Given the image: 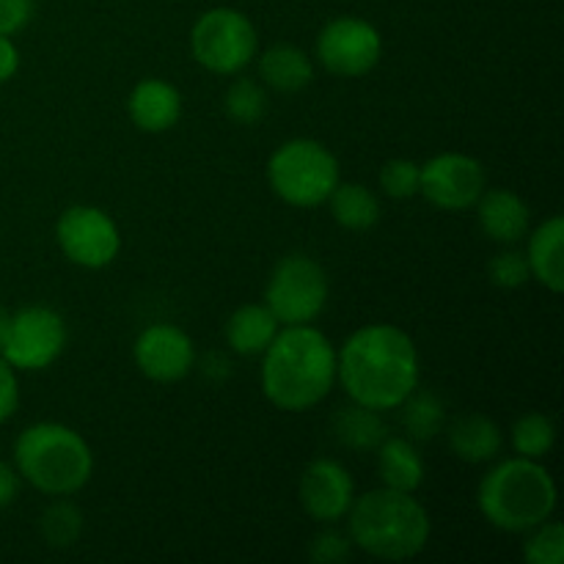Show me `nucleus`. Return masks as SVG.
Returning a JSON list of instances; mask_svg holds the SVG:
<instances>
[{"label": "nucleus", "instance_id": "nucleus-1", "mask_svg": "<svg viewBox=\"0 0 564 564\" xmlns=\"http://www.w3.org/2000/svg\"><path fill=\"white\" fill-rule=\"evenodd\" d=\"M336 378L352 402L372 411H394L419 386V352L397 325H367L336 356Z\"/></svg>", "mask_w": 564, "mask_h": 564}, {"label": "nucleus", "instance_id": "nucleus-25", "mask_svg": "<svg viewBox=\"0 0 564 564\" xmlns=\"http://www.w3.org/2000/svg\"><path fill=\"white\" fill-rule=\"evenodd\" d=\"M224 108L226 116L231 121H237V124H259L264 119V113H268V94H264V88L257 80L240 77V80H235L226 88Z\"/></svg>", "mask_w": 564, "mask_h": 564}, {"label": "nucleus", "instance_id": "nucleus-15", "mask_svg": "<svg viewBox=\"0 0 564 564\" xmlns=\"http://www.w3.org/2000/svg\"><path fill=\"white\" fill-rule=\"evenodd\" d=\"M479 215V226H482L485 235L494 242L501 246H516L527 237L529 231V213L527 202H523L518 193L512 191H488L479 196V202L474 204Z\"/></svg>", "mask_w": 564, "mask_h": 564}, {"label": "nucleus", "instance_id": "nucleus-2", "mask_svg": "<svg viewBox=\"0 0 564 564\" xmlns=\"http://www.w3.org/2000/svg\"><path fill=\"white\" fill-rule=\"evenodd\" d=\"M336 383V350L323 330L286 325L262 361V391L279 411L301 413L323 402Z\"/></svg>", "mask_w": 564, "mask_h": 564}, {"label": "nucleus", "instance_id": "nucleus-5", "mask_svg": "<svg viewBox=\"0 0 564 564\" xmlns=\"http://www.w3.org/2000/svg\"><path fill=\"white\" fill-rule=\"evenodd\" d=\"M14 463L25 482L58 499L86 488L94 471V455L80 433L55 422L22 430L14 444Z\"/></svg>", "mask_w": 564, "mask_h": 564}, {"label": "nucleus", "instance_id": "nucleus-35", "mask_svg": "<svg viewBox=\"0 0 564 564\" xmlns=\"http://www.w3.org/2000/svg\"><path fill=\"white\" fill-rule=\"evenodd\" d=\"M17 490H20V474L9 463H0V507H9L17 499Z\"/></svg>", "mask_w": 564, "mask_h": 564}, {"label": "nucleus", "instance_id": "nucleus-16", "mask_svg": "<svg viewBox=\"0 0 564 564\" xmlns=\"http://www.w3.org/2000/svg\"><path fill=\"white\" fill-rule=\"evenodd\" d=\"M127 110L138 130L165 132L180 121L182 97L171 83L160 80V77H147L132 88Z\"/></svg>", "mask_w": 564, "mask_h": 564}, {"label": "nucleus", "instance_id": "nucleus-11", "mask_svg": "<svg viewBox=\"0 0 564 564\" xmlns=\"http://www.w3.org/2000/svg\"><path fill=\"white\" fill-rule=\"evenodd\" d=\"M383 55L378 28L356 17L328 22L317 36V58L330 75L361 77L378 66Z\"/></svg>", "mask_w": 564, "mask_h": 564}, {"label": "nucleus", "instance_id": "nucleus-9", "mask_svg": "<svg viewBox=\"0 0 564 564\" xmlns=\"http://www.w3.org/2000/svg\"><path fill=\"white\" fill-rule=\"evenodd\" d=\"M66 347V323L47 306H28L9 319L3 361L11 369L39 372L47 369Z\"/></svg>", "mask_w": 564, "mask_h": 564}, {"label": "nucleus", "instance_id": "nucleus-32", "mask_svg": "<svg viewBox=\"0 0 564 564\" xmlns=\"http://www.w3.org/2000/svg\"><path fill=\"white\" fill-rule=\"evenodd\" d=\"M33 17V0H0V36L22 31Z\"/></svg>", "mask_w": 564, "mask_h": 564}, {"label": "nucleus", "instance_id": "nucleus-33", "mask_svg": "<svg viewBox=\"0 0 564 564\" xmlns=\"http://www.w3.org/2000/svg\"><path fill=\"white\" fill-rule=\"evenodd\" d=\"M17 402H20V386H17L14 369L0 361V424L17 411Z\"/></svg>", "mask_w": 564, "mask_h": 564}, {"label": "nucleus", "instance_id": "nucleus-36", "mask_svg": "<svg viewBox=\"0 0 564 564\" xmlns=\"http://www.w3.org/2000/svg\"><path fill=\"white\" fill-rule=\"evenodd\" d=\"M9 319L11 314L0 306V350H3V341H6V330H9Z\"/></svg>", "mask_w": 564, "mask_h": 564}, {"label": "nucleus", "instance_id": "nucleus-8", "mask_svg": "<svg viewBox=\"0 0 564 564\" xmlns=\"http://www.w3.org/2000/svg\"><path fill=\"white\" fill-rule=\"evenodd\" d=\"M328 303V279L323 264L303 253H290L275 264L264 290V306L281 325H306Z\"/></svg>", "mask_w": 564, "mask_h": 564}, {"label": "nucleus", "instance_id": "nucleus-10", "mask_svg": "<svg viewBox=\"0 0 564 564\" xmlns=\"http://www.w3.org/2000/svg\"><path fill=\"white\" fill-rule=\"evenodd\" d=\"M55 237L64 257L88 270L108 268L121 248V235L113 218L105 209L88 204H77L61 213Z\"/></svg>", "mask_w": 564, "mask_h": 564}, {"label": "nucleus", "instance_id": "nucleus-21", "mask_svg": "<svg viewBox=\"0 0 564 564\" xmlns=\"http://www.w3.org/2000/svg\"><path fill=\"white\" fill-rule=\"evenodd\" d=\"M378 471L383 488L413 494L424 482V460L408 438H389L378 446Z\"/></svg>", "mask_w": 564, "mask_h": 564}, {"label": "nucleus", "instance_id": "nucleus-34", "mask_svg": "<svg viewBox=\"0 0 564 564\" xmlns=\"http://www.w3.org/2000/svg\"><path fill=\"white\" fill-rule=\"evenodd\" d=\"M20 69V50L9 36H0V83L11 80Z\"/></svg>", "mask_w": 564, "mask_h": 564}, {"label": "nucleus", "instance_id": "nucleus-3", "mask_svg": "<svg viewBox=\"0 0 564 564\" xmlns=\"http://www.w3.org/2000/svg\"><path fill=\"white\" fill-rule=\"evenodd\" d=\"M350 540L386 562L413 560L430 540V516L405 490H369L350 507Z\"/></svg>", "mask_w": 564, "mask_h": 564}, {"label": "nucleus", "instance_id": "nucleus-28", "mask_svg": "<svg viewBox=\"0 0 564 564\" xmlns=\"http://www.w3.org/2000/svg\"><path fill=\"white\" fill-rule=\"evenodd\" d=\"M538 532L527 540V549H523V556H527L529 564H562L564 560V529L562 523H540L534 527Z\"/></svg>", "mask_w": 564, "mask_h": 564}, {"label": "nucleus", "instance_id": "nucleus-22", "mask_svg": "<svg viewBox=\"0 0 564 564\" xmlns=\"http://www.w3.org/2000/svg\"><path fill=\"white\" fill-rule=\"evenodd\" d=\"M330 215L341 229L350 231H367L380 220V202L372 191L356 182H345L336 185L334 193L328 196Z\"/></svg>", "mask_w": 564, "mask_h": 564}, {"label": "nucleus", "instance_id": "nucleus-17", "mask_svg": "<svg viewBox=\"0 0 564 564\" xmlns=\"http://www.w3.org/2000/svg\"><path fill=\"white\" fill-rule=\"evenodd\" d=\"M529 270L551 292L564 290V220L554 215L529 240Z\"/></svg>", "mask_w": 564, "mask_h": 564}, {"label": "nucleus", "instance_id": "nucleus-26", "mask_svg": "<svg viewBox=\"0 0 564 564\" xmlns=\"http://www.w3.org/2000/svg\"><path fill=\"white\" fill-rule=\"evenodd\" d=\"M556 441V427L545 413H527L518 419L512 427V446H516L518 457H529V460H540L551 452Z\"/></svg>", "mask_w": 564, "mask_h": 564}, {"label": "nucleus", "instance_id": "nucleus-23", "mask_svg": "<svg viewBox=\"0 0 564 564\" xmlns=\"http://www.w3.org/2000/svg\"><path fill=\"white\" fill-rule=\"evenodd\" d=\"M334 435L341 446L356 452L378 449L386 438V424L380 411L352 402L350 408H341L334 416Z\"/></svg>", "mask_w": 564, "mask_h": 564}, {"label": "nucleus", "instance_id": "nucleus-19", "mask_svg": "<svg viewBox=\"0 0 564 564\" xmlns=\"http://www.w3.org/2000/svg\"><path fill=\"white\" fill-rule=\"evenodd\" d=\"M259 75H262L264 86L275 88V91L295 94L303 91L314 80V66L312 58L301 47L275 44L259 58Z\"/></svg>", "mask_w": 564, "mask_h": 564}, {"label": "nucleus", "instance_id": "nucleus-24", "mask_svg": "<svg viewBox=\"0 0 564 564\" xmlns=\"http://www.w3.org/2000/svg\"><path fill=\"white\" fill-rule=\"evenodd\" d=\"M402 424H405L408 435L413 441H430L444 430L446 424V408L430 391H413L405 402H402Z\"/></svg>", "mask_w": 564, "mask_h": 564}, {"label": "nucleus", "instance_id": "nucleus-29", "mask_svg": "<svg viewBox=\"0 0 564 564\" xmlns=\"http://www.w3.org/2000/svg\"><path fill=\"white\" fill-rule=\"evenodd\" d=\"M380 187L391 198H413L419 193V165L413 160H389L380 169Z\"/></svg>", "mask_w": 564, "mask_h": 564}, {"label": "nucleus", "instance_id": "nucleus-12", "mask_svg": "<svg viewBox=\"0 0 564 564\" xmlns=\"http://www.w3.org/2000/svg\"><path fill=\"white\" fill-rule=\"evenodd\" d=\"M419 193L433 207L460 213L474 207L485 193V169L468 154L446 152L419 165Z\"/></svg>", "mask_w": 564, "mask_h": 564}, {"label": "nucleus", "instance_id": "nucleus-20", "mask_svg": "<svg viewBox=\"0 0 564 564\" xmlns=\"http://www.w3.org/2000/svg\"><path fill=\"white\" fill-rule=\"evenodd\" d=\"M449 446L460 460L488 463L501 449V430L482 413H466L449 427Z\"/></svg>", "mask_w": 564, "mask_h": 564}, {"label": "nucleus", "instance_id": "nucleus-7", "mask_svg": "<svg viewBox=\"0 0 564 564\" xmlns=\"http://www.w3.org/2000/svg\"><path fill=\"white\" fill-rule=\"evenodd\" d=\"M259 36L253 22L237 9H213L193 25V58L215 75H237L253 61Z\"/></svg>", "mask_w": 564, "mask_h": 564}, {"label": "nucleus", "instance_id": "nucleus-27", "mask_svg": "<svg viewBox=\"0 0 564 564\" xmlns=\"http://www.w3.org/2000/svg\"><path fill=\"white\" fill-rule=\"evenodd\" d=\"M83 532V512L72 501H55L42 516V534L53 549H69Z\"/></svg>", "mask_w": 564, "mask_h": 564}, {"label": "nucleus", "instance_id": "nucleus-18", "mask_svg": "<svg viewBox=\"0 0 564 564\" xmlns=\"http://www.w3.org/2000/svg\"><path fill=\"white\" fill-rule=\"evenodd\" d=\"M275 334H279V319L259 303L240 306L226 323V341L240 356H262Z\"/></svg>", "mask_w": 564, "mask_h": 564}, {"label": "nucleus", "instance_id": "nucleus-13", "mask_svg": "<svg viewBox=\"0 0 564 564\" xmlns=\"http://www.w3.org/2000/svg\"><path fill=\"white\" fill-rule=\"evenodd\" d=\"M132 356H135L138 369L154 383H176L191 372L196 361L191 336L169 323L143 328L132 347Z\"/></svg>", "mask_w": 564, "mask_h": 564}, {"label": "nucleus", "instance_id": "nucleus-6", "mask_svg": "<svg viewBox=\"0 0 564 564\" xmlns=\"http://www.w3.org/2000/svg\"><path fill=\"white\" fill-rule=\"evenodd\" d=\"M268 182L275 196L292 207H319L339 185V163L319 141L292 138L270 154Z\"/></svg>", "mask_w": 564, "mask_h": 564}, {"label": "nucleus", "instance_id": "nucleus-4", "mask_svg": "<svg viewBox=\"0 0 564 564\" xmlns=\"http://www.w3.org/2000/svg\"><path fill=\"white\" fill-rule=\"evenodd\" d=\"M477 501L496 529L529 532L556 510V485L538 460L512 457L485 474Z\"/></svg>", "mask_w": 564, "mask_h": 564}, {"label": "nucleus", "instance_id": "nucleus-30", "mask_svg": "<svg viewBox=\"0 0 564 564\" xmlns=\"http://www.w3.org/2000/svg\"><path fill=\"white\" fill-rule=\"evenodd\" d=\"M529 279H532V270H529L527 253L505 251L499 257H494V262H490V281L496 286H501V290H518Z\"/></svg>", "mask_w": 564, "mask_h": 564}, {"label": "nucleus", "instance_id": "nucleus-14", "mask_svg": "<svg viewBox=\"0 0 564 564\" xmlns=\"http://www.w3.org/2000/svg\"><path fill=\"white\" fill-rule=\"evenodd\" d=\"M297 494H301L303 510L319 523L341 521L350 512L352 499H356L350 471L330 457H317L314 463H308Z\"/></svg>", "mask_w": 564, "mask_h": 564}, {"label": "nucleus", "instance_id": "nucleus-31", "mask_svg": "<svg viewBox=\"0 0 564 564\" xmlns=\"http://www.w3.org/2000/svg\"><path fill=\"white\" fill-rule=\"evenodd\" d=\"M352 540L339 532H319L308 545V556L317 564H339L350 556Z\"/></svg>", "mask_w": 564, "mask_h": 564}]
</instances>
